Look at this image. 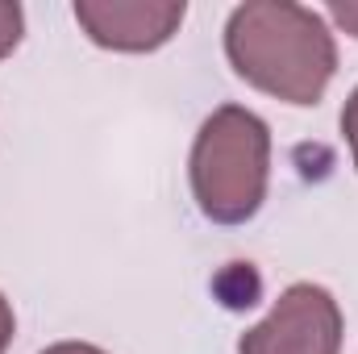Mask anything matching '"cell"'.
Listing matches in <instances>:
<instances>
[{
    "label": "cell",
    "instance_id": "obj_6",
    "mask_svg": "<svg viewBox=\"0 0 358 354\" xmlns=\"http://www.w3.org/2000/svg\"><path fill=\"white\" fill-rule=\"evenodd\" d=\"M342 134H346V142H350V155H355V167H358V88L350 92V100H346V108H342Z\"/></svg>",
    "mask_w": 358,
    "mask_h": 354
},
{
    "label": "cell",
    "instance_id": "obj_1",
    "mask_svg": "<svg viewBox=\"0 0 358 354\" xmlns=\"http://www.w3.org/2000/svg\"><path fill=\"white\" fill-rule=\"evenodd\" d=\"M225 55L250 88L283 104H317L338 71L325 17L292 0L238 4L225 25Z\"/></svg>",
    "mask_w": 358,
    "mask_h": 354
},
{
    "label": "cell",
    "instance_id": "obj_2",
    "mask_svg": "<svg viewBox=\"0 0 358 354\" xmlns=\"http://www.w3.org/2000/svg\"><path fill=\"white\" fill-rule=\"evenodd\" d=\"M192 196L213 225H246L271 183V129L242 104H221L192 146Z\"/></svg>",
    "mask_w": 358,
    "mask_h": 354
},
{
    "label": "cell",
    "instance_id": "obj_3",
    "mask_svg": "<svg viewBox=\"0 0 358 354\" xmlns=\"http://www.w3.org/2000/svg\"><path fill=\"white\" fill-rule=\"evenodd\" d=\"M238 354H342V309L321 283H292L238 338Z\"/></svg>",
    "mask_w": 358,
    "mask_h": 354
},
{
    "label": "cell",
    "instance_id": "obj_9",
    "mask_svg": "<svg viewBox=\"0 0 358 354\" xmlns=\"http://www.w3.org/2000/svg\"><path fill=\"white\" fill-rule=\"evenodd\" d=\"M42 354H104V351L88 346V342H59V346H46Z\"/></svg>",
    "mask_w": 358,
    "mask_h": 354
},
{
    "label": "cell",
    "instance_id": "obj_4",
    "mask_svg": "<svg viewBox=\"0 0 358 354\" xmlns=\"http://www.w3.org/2000/svg\"><path fill=\"white\" fill-rule=\"evenodd\" d=\"M187 17L183 0H76V21L96 46L146 55L167 46Z\"/></svg>",
    "mask_w": 358,
    "mask_h": 354
},
{
    "label": "cell",
    "instance_id": "obj_8",
    "mask_svg": "<svg viewBox=\"0 0 358 354\" xmlns=\"http://www.w3.org/2000/svg\"><path fill=\"white\" fill-rule=\"evenodd\" d=\"M329 17H334L346 34L358 38V4H329Z\"/></svg>",
    "mask_w": 358,
    "mask_h": 354
},
{
    "label": "cell",
    "instance_id": "obj_7",
    "mask_svg": "<svg viewBox=\"0 0 358 354\" xmlns=\"http://www.w3.org/2000/svg\"><path fill=\"white\" fill-rule=\"evenodd\" d=\"M13 330H17V317H13V304H8V300H4V292H0V354L8 351Z\"/></svg>",
    "mask_w": 358,
    "mask_h": 354
},
{
    "label": "cell",
    "instance_id": "obj_5",
    "mask_svg": "<svg viewBox=\"0 0 358 354\" xmlns=\"http://www.w3.org/2000/svg\"><path fill=\"white\" fill-rule=\"evenodd\" d=\"M21 34H25V13H21V4L0 0V59H8V55L21 46Z\"/></svg>",
    "mask_w": 358,
    "mask_h": 354
}]
</instances>
